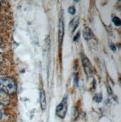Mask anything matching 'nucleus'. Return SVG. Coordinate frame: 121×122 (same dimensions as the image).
<instances>
[{"label":"nucleus","mask_w":121,"mask_h":122,"mask_svg":"<svg viewBox=\"0 0 121 122\" xmlns=\"http://www.w3.org/2000/svg\"><path fill=\"white\" fill-rule=\"evenodd\" d=\"M17 84L10 77L0 78V90L9 95H14L17 92Z\"/></svg>","instance_id":"f257e3e1"},{"label":"nucleus","mask_w":121,"mask_h":122,"mask_svg":"<svg viewBox=\"0 0 121 122\" xmlns=\"http://www.w3.org/2000/svg\"><path fill=\"white\" fill-rule=\"evenodd\" d=\"M56 115L60 118H64L67 112V99L64 97L56 107Z\"/></svg>","instance_id":"f03ea898"},{"label":"nucleus","mask_w":121,"mask_h":122,"mask_svg":"<svg viewBox=\"0 0 121 122\" xmlns=\"http://www.w3.org/2000/svg\"><path fill=\"white\" fill-rule=\"evenodd\" d=\"M82 66L84 68V71H85L87 76V77L93 76V65H92L91 61L89 60L86 56H83L82 59Z\"/></svg>","instance_id":"7ed1b4c3"},{"label":"nucleus","mask_w":121,"mask_h":122,"mask_svg":"<svg viewBox=\"0 0 121 122\" xmlns=\"http://www.w3.org/2000/svg\"><path fill=\"white\" fill-rule=\"evenodd\" d=\"M58 41H59V44L61 45L63 38H64V24L63 22L62 19L61 18L59 20V23H58Z\"/></svg>","instance_id":"20e7f679"},{"label":"nucleus","mask_w":121,"mask_h":122,"mask_svg":"<svg viewBox=\"0 0 121 122\" xmlns=\"http://www.w3.org/2000/svg\"><path fill=\"white\" fill-rule=\"evenodd\" d=\"M40 103L41 109L45 110L46 108V97L44 89H40Z\"/></svg>","instance_id":"39448f33"},{"label":"nucleus","mask_w":121,"mask_h":122,"mask_svg":"<svg viewBox=\"0 0 121 122\" xmlns=\"http://www.w3.org/2000/svg\"><path fill=\"white\" fill-rule=\"evenodd\" d=\"M78 24H79V17H78L73 18L70 21V23H69V28L71 29V32L72 33H73L76 31Z\"/></svg>","instance_id":"423d86ee"},{"label":"nucleus","mask_w":121,"mask_h":122,"mask_svg":"<svg viewBox=\"0 0 121 122\" xmlns=\"http://www.w3.org/2000/svg\"><path fill=\"white\" fill-rule=\"evenodd\" d=\"M83 37L85 40H91L93 38V33L92 30L87 27V26H85V29H83Z\"/></svg>","instance_id":"0eeeda50"},{"label":"nucleus","mask_w":121,"mask_h":122,"mask_svg":"<svg viewBox=\"0 0 121 122\" xmlns=\"http://www.w3.org/2000/svg\"><path fill=\"white\" fill-rule=\"evenodd\" d=\"M94 101H96L97 103H100L102 100V94H96L95 96L93 97Z\"/></svg>","instance_id":"6e6552de"},{"label":"nucleus","mask_w":121,"mask_h":122,"mask_svg":"<svg viewBox=\"0 0 121 122\" xmlns=\"http://www.w3.org/2000/svg\"><path fill=\"white\" fill-rule=\"evenodd\" d=\"M113 23H114L115 25H117V26H120L121 25V21H120V19L117 17H113Z\"/></svg>","instance_id":"1a4fd4ad"},{"label":"nucleus","mask_w":121,"mask_h":122,"mask_svg":"<svg viewBox=\"0 0 121 122\" xmlns=\"http://www.w3.org/2000/svg\"><path fill=\"white\" fill-rule=\"evenodd\" d=\"M68 12H69L70 14L74 15L76 14V8L74 6H70L69 8H68Z\"/></svg>","instance_id":"9d476101"},{"label":"nucleus","mask_w":121,"mask_h":122,"mask_svg":"<svg viewBox=\"0 0 121 122\" xmlns=\"http://www.w3.org/2000/svg\"><path fill=\"white\" fill-rule=\"evenodd\" d=\"M5 115L4 112V110H0V121H2L5 118Z\"/></svg>","instance_id":"9b49d317"},{"label":"nucleus","mask_w":121,"mask_h":122,"mask_svg":"<svg viewBox=\"0 0 121 122\" xmlns=\"http://www.w3.org/2000/svg\"><path fill=\"white\" fill-rule=\"evenodd\" d=\"M3 60H4V58H3V55L0 52V68H1V65L3 62Z\"/></svg>","instance_id":"f8f14e48"},{"label":"nucleus","mask_w":121,"mask_h":122,"mask_svg":"<svg viewBox=\"0 0 121 122\" xmlns=\"http://www.w3.org/2000/svg\"><path fill=\"white\" fill-rule=\"evenodd\" d=\"M79 37H80V32H77L76 35H75V37H74V39H73V41H78V39L79 38Z\"/></svg>","instance_id":"ddd939ff"},{"label":"nucleus","mask_w":121,"mask_h":122,"mask_svg":"<svg viewBox=\"0 0 121 122\" xmlns=\"http://www.w3.org/2000/svg\"><path fill=\"white\" fill-rule=\"evenodd\" d=\"M110 47H111V49L113 51H116V47L114 46V44H111V46H110Z\"/></svg>","instance_id":"4468645a"},{"label":"nucleus","mask_w":121,"mask_h":122,"mask_svg":"<svg viewBox=\"0 0 121 122\" xmlns=\"http://www.w3.org/2000/svg\"><path fill=\"white\" fill-rule=\"evenodd\" d=\"M2 43V38L0 37V44H1Z\"/></svg>","instance_id":"2eb2a0df"},{"label":"nucleus","mask_w":121,"mask_h":122,"mask_svg":"<svg viewBox=\"0 0 121 122\" xmlns=\"http://www.w3.org/2000/svg\"><path fill=\"white\" fill-rule=\"evenodd\" d=\"M0 8H1V3H0Z\"/></svg>","instance_id":"dca6fc26"}]
</instances>
